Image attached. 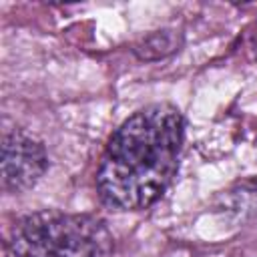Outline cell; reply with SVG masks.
Instances as JSON below:
<instances>
[{
    "mask_svg": "<svg viewBox=\"0 0 257 257\" xmlns=\"http://www.w3.org/2000/svg\"><path fill=\"white\" fill-rule=\"evenodd\" d=\"M185 143V116L171 102L135 110L108 137L96 169L102 205L141 211L155 205L173 183Z\"/></svg>",
    "mask_w": 257,
    "mask_h": 257,
    "instance_id": "cell-1",
    "label": "cell"
},
{
    "mask_svg": "<svg viewBox=\"0 0 257 257\" xmlns=\"http://www.w3.org/2000/svg\"><path fill=\"white\" fill-rule=\"evenodd\" d=\"M219 209L241 217L257 215V179L237 183L233 189L219 195Z\"/></svg>",
    "mask_w": 257,
    "mask_h": 257,
    "instance_id": "cell-5",
    "label": "cell"
},
{
    "mask_svg": "<svg viewBox=\"0 0 257 257\" xmlns=\"http://www.w3.org/2000/svg\"><path fill=\"white\" fill-rule=\"evenodd\" d=\"M48 169L44 143L24 128H6L2 135V189L24 193L32 189Z\"/></svg>",
    "mask_w": 257,
    "mask_h": 257,
    "instance_id": "cell-3",
    "label": "cell"
},
{
    "mask_svg": "<svg viewBox=\"0 0 257 257\" xmlns=\"http://www.w3.org/2000/svg\"><path fill=\"white\" fill-rule=\"evenodd\" d=\"M6 247L12 257H112L114 235L98 215L44 209L16 219Z\"/></svg>",
    "mask_w": 257,
    "mask_h": 257,
    "instance_id": "cell-2",
    "label": "cell"
},
{
    "mask_svg": "<svg viewBox=\"0 0 257 257\" xmlns=\"http://www.w3.org/2000/svg\"><path fill=\"white\" fill-rule=\"evenodd\" d=\"M253 50H255V56H257V20H255V30H253Z\"/></svg>",
    "mask_w": 257,
    "mask_h": 257,
    "instance_id": "cell-6",
    "label": "cell"
},
{
    "mask_svg": "<svg viewBox=\"0 0 257 257\" xmlns=\"http://www.w3.org/2000/svg\"><path fill=\"white\" fill-rule=\"evenodd\" d=\"M183 46V34L177 28H159L143 38H139L133 44V54L141 62H157L163 60L175 52H179Z\"/></svg>",
    "mask_w": 257,
    "mask_h": 257,
    "instance_id": "cell-4",
    "label": "cell"
}]
</instances>
